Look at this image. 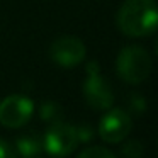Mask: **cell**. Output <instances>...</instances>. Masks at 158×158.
I'll list each match as a JSON object with an SVG mask.
<instances>
[{"instance_id": "obj_1", "label": "cell", "mask_w": 158, "mask_h": 158, "mask_svg": "<svg viewBox=\"0 0 158 158\" xmlns=\"http://www.w3.org/2000/svg\"><path fill=\"white\" fill-rule=\"evenodd\" d=\"M116 24L129 38H146L158 29V5L155 0H126L117 10Z\"/></svg>"}, {"instance_id": "obj_2", "label": "cell", "mask_w": 158, "mask_h": 158, "mask_svg": "<svg viewBox=\"0 0 158 158\" xmlns=\"http://www.w3.org/2000/svg\"><path fill=\"white\" fill-rule=\"evenodd\" d=\"M151 68H153L151 56L141 46H126L117 55L116 72L119 78L126 83L136 85L146 80L151 73Z\"/></svg>"}, {"instance_id": "obj_3", "label": "cell", "mask_w": 158, "mask_h": 158, "mask_svg": "<svg viewBox=\"0 0 158 158\" xmlns=\"http://www.w3.org/2000/svg\"><path fill=\"white\" fill-rule=\"evenodd\" d=\"M83 99L89 107L95 110H107L114 102V94L109 82L102 77L97 61H89L87 65V80L83 82Z\"/></svg>"}, {"instance_id": "obj_4", "label": "cell", "mask_w": 158, "mask_h": 158, "mask_svg": "<svg viewBox=\"0 0 158 158\" xmlns=\"http://www.w3.org/2000/svg\"><path fill=\"white\" fill-rule=\"evenodd\" d=\"M43 144H44V150L48 155L55 158H66L78 146L77 127L70 126L63 121L49 124V127L43 136Z\"/></svg>"}, {"instance_id": "obj_5", "label": "cell", "mask_w": 158, "mask_h": 158, "mask_svg": "<svg viewBox=\"0 0 158 158\" xmlns=\"http://www.w3.org/2000/svg\"><path fill=\"white\" fill-rule=\"evenodd\" d=\"M34 104L26 95H9L0 102V124L5 127H22L31 121Z\"/></svg>"}, {"instance_id": "obj_6", "label": "cell", "mask_w": 158, "mask_h": 158, "mask_svg": "<svg viewBox=\"0 0 158 158\" xmlns=\"http://www.w3.org/2000/svg\"><path fill=\"white\" fill-rule=\"evenodd\" d=\"M85 44L73 36H61V38L55 39L49 46V58L56 65L65 66V68L80 65L85 60Z\"/></svg>"}, {"instance_id": "obj_7", "label": "cell", "mask_w": 158, "mask_h": 158, "mask_svg": "<svg viewBox=\"0 0 158 158\" xmlns=\"http://www.w3.org/2000/svg\"><path fill=\"white\" fill-rule=\"evenodd\" d=\"M133 121L129 112L123 109H110L102 116L99 123V136L106 143H119L131 133Z\"/></svg>"}, {"instance_id": "obj_8", "label": "cell", "mask_w": 158, "mask_h": 158, "mask_svg": "<svg viewBox=\"0 0 158 158\" xmlns=\"http://www.w3.org/2000/svg\"><path fill=\"white\" fill-rule=\"evenodd\" d=\"M15 150L17 155L21 158H36L43 150H44V144H43V136L36 131L31 133L21 134V136L15 139Z\"/></svg>"}, {"instance_id": "obj_9", "label": "cell", "mask_w": 158, "mask_h": 158, "mask_svg": "<svg viewBox=\"0 0 158 158\" xmlns=\"http://www.w3.org/2000/svg\"><path fill=\"white\" fill-rule=\"evenodd\" d=\"M39 117L43 121H46L48 124H55V123H61L63 117H65V112H63V107L60 104L48 100V102L41 104V107H39Z\"/></svg>"}, {"instance_id": "obj_10", "label": "cell", "mask_w": 158, "mask_h": 158, "mask_svg": "<svg viewBox=\"0 0 158 158\" xmlns=\"http://www.w3.org/2000/svg\"><path fill=\"white\" fill-rule=\"evenodd\" d=\"M121 153H123V158H141L144 153V146L138 139H129L123 146Z\"/></svg>"}, {"instance_id": "obj_11", "label": "cell", "mask_w": 158, "mask_h": 158, "mask_svg": "<svg viewBox=\"0 0 158 158\" xmlns=\"http://www.w3.org/2000/svg\"><path fill=\"white\" fill-rule=\"evenodd\" d=\"M127 109L134 116L144 114V110H146V100H144V97L139 95V94H131L129 99H127Z\"/></svg>"}, {"instance_id": "obj_12", "label": "cell", "mask_w": 158, "mask_h": 158, "mask_svg": "<svg viewBox=\"0 0 158 158\" xmlns=\"http://www.w3.org/2000/svg\"><path fill=\"white\" fill-rule=\"evenodd\" d=\"M77 158H116V156L104 146H90L85 148L82 153H78Z\"/></svg>"}, {"instance_id": "obj_13", "label": "cell", "mask_w": 158, "mask_h": 158, "mask_svg": "<svg viewBox=\"0 0 158 158\" xmlns=\"http://www.w3.org/2000/svg\"><path fill=\"white\" fill-rule=\"evenodd\" d=\"M77 136H78V143H89L94 138V127L90 126L89 123L80 124V126L77 127Z\"/></svg>"}, {"instance_id": "obj_14", "label": "cell", "mask_w": 158, "mask_h": 158, "mask_svg": "<svg viewBox=\"0 0 158 158\" xmlns=\"http://www.w3.org/2000/svg\"><path fill=\"white\" fill-rule=\"evenodd\" d=\"M0 158H19L15 146L2 138H0Z\"/></svg>"}, {"instance_id": "obj_15", "label": "cell", "mask_w": 158, "mask_h": 158, "mask_svg": "<svg viewBox=\"0 0 158 158\" xmlns=\"http://www.w3.org/2000/svg\"><path fill=\"white\" fill-rule=\"evenodd\" d=\"M156 53H158V46H156Z\"/></svg>"}]
</instances>
